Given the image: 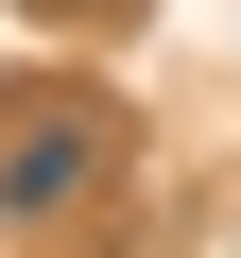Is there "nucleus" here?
<instances>
[{
    "label": "nucleus",
    "instance_id": "1",
    "mask_svg": "<svg viewBox=\"0 0 241 258\" xmlns=\"http://www.w3.org/2000/svg\"><path fill=\"white\" fill-rule=\"evenodd\" d=\"M120 172H138V120H120L103 86H69V69H35V86H0V224H86Z\"/></svg>",
    "mask_w": 241,
    "mask_h": 258
},
{
    "label": "nucleus",
    "instance_id": "2",
    "mask_svg": "<svg viewBox=\"0 0 241 258\" xmlns=\"http://www.w3.org/2000/svg\"><path fill=\"white\" fill-rule=\"evenodd\" d=\"M35 35H103V18H138V0H18Z\"/></svg>",
    "mask_w": 241,
    "mask_h": 258
}]
</instances>
